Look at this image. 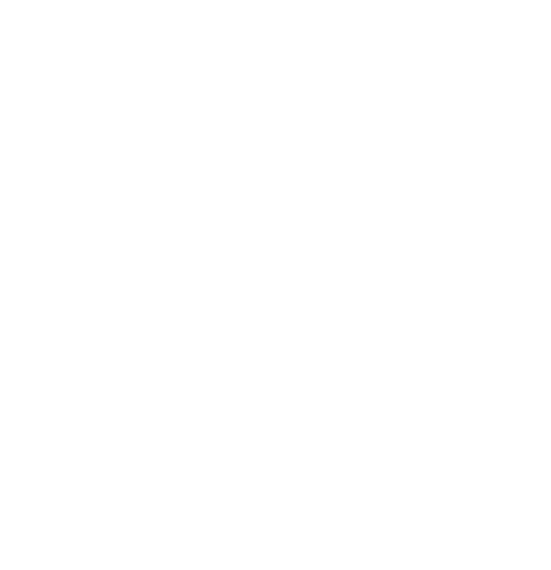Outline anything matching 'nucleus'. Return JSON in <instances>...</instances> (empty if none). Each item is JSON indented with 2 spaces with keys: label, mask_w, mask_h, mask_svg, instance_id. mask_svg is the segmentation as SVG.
I'll list each match as a JSON object with an SVG mask.
<instances>
[]
</instances>
